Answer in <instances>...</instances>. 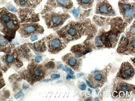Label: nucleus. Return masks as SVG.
<instances>
[{
	"mask_svg": "<svg viewBox=\"0 0 135 101\" xmlns=\"http://www.w3.org/2000/svg\"><path fill=\"white\" fill-rule=\"evenodd\" d=\"M29 45L34 49L37 52H42L46 50V45L45 41L43 39L36 42L33 44H30Z\"/></svg>",
	"mask_w": 135,
	"mask_h": 101,
	"instance_id": "nucleus-8",
	"label": "nucleus"
},
{
	"mask_svg": "<svg viewBox=\"0 0 135 101\" xmlns=\"http://www.w3.org/2000/svg\"><path fill=\"white\" fill-rule=\"evenodd\" d=\"M120 90L124 92H127L130 90V87L126 84H123L120 86Z\"/></svg>",
	"mask_w": 135,
	"mask_h": 101,
	"instance_id": "nucleus-18",
	"label": "nucleus"
},
{
	"mask_svg": "<svg viewBox=\"0 0 135 101\" xmlns=\"http://www.w3.org/2000/svg\"><path fill=\"white\" fill-rule=\"evenodd\" d=\"M14 58L13 56L9 55L6 58V61L8 63H12L14 61Z\"/></svg>",
	"mask_w": 135,
	"mask_h": 101,
	"instance_id": "nucleus-21",
	"label": "nucleus"
},
{
	"mask_svg": "<svg viewBox=\"0 0 135 101\" xmlns=\"http://www.w3.org/2000/svg\"><path fill=\"white\" fill-rule=\"evenodd\" d=\"M7 44V42L5 38L3 36H0V45L1 46H5Z\"/></svg>",
	"mask_w": 135,
	"mask_h": 101,
	"instance_id": "nucleus-17",
	"label": "nucleus"
},
{
	"mask_svg": "<svg viewBox=\"0 0 135 101\" xmlns=\"http://www.w3.org/2000/svg\"><path fill=\"white\" fill-rule=\"evenodd\" d=\"M60 75L59 74H52L51 76V79H52V80H54L56 79H58L60 77Z\"/></svg>",
	"mask_w": 135,
	"mask_h": 101,
	"instance_id": "nucleus-27",
	"label": "nucleus"
},
{
	"mask_svg": "<svg viewBox=\"0 0 135 101\" xmlns=\"http://www.w3.org/2000/svg\"><path fill=\"white\" fill-rule=\"evenodd\" d=\"M130 7V5L129 4H125L123 5V9L124 10V11H125L127 9Z\"/></svg>",
	"mask_w": 135,
	"mask_h": 101,
	"instance_id": "nucleus-33",
	"label": "nucleus"
},
{
	"mask_svg": "<svg viewBox=\"0 0 135 101\" xmlns=\"http://www.w3.org/2000/svg\"><path fill=\"white\" fill-rule=\"evenodd\" d=\"M63 68V65L62 64H60L57 66V69H62V68Z\"/></svg>",
	"mask_w": 135,
	"mask_h": 101,
	"instance_id": "nucleus-37",
	"label": "nucleus"
},
{
	"mask_svg": "<svg viewBox=\"0 0 135 101\" xmlns=\"http://www.w3.org/2000/svg\"><path fill=\"white\" fill-rule=\"evenodd\" d=\"M47 4L52 6H59L69 9L72 7V3L70 0H48Z\"/></svg>",
	"mask_w": 135,
	"mask_h": 101,
	"instance_id": "nucleus-6",
	"label": "nucleus"
},
{
	"mask_svg": "<svg viewBox=\"0 0 135 101\" xmlns=\"http://www.w3.org/2000/svg\"><path fill=\"white\" fill-rule=\"evenodd\" d=\"M124 93L122 92L120 93V97H123V96H124Z\"/></svg>",
	"mask_w": 135,
	"mask_h": 101,
	"instance_id": "nucleus-42",
	"label": "nucleus"
},
{
	"mask_svg": "<svg viewBox=\"0 0 135 101\" xmlns=\"http://www.w3.org/2000/svg\"><path fill=\"white\" fill-rule=\"evenodd\" d=\"M99 10L101 12L104 13H106L109 11V9L108 7L105 5H101L99 8Z\"/></svg>",
	"mask_w": 135,
	"mask_h": 101,
	"instance_id": "nucleus-16",
	"label": "nucleus"
},
{
	"mask_svg": "<svg viewBox=\"0 0 135 101\" xmlns=\"http://www.w3.org/2000/svg\"><path fill=\"white\" fill-rule=\"evenodd\" d=\"M96 92L97 93V94H98V93H99V90H96Z\"/></svg>",
	"mask_w": 135,
	"mask_h": 101,
	"instance_id": "nucleus-43",
	"label": "nucleus"
},
{
	"mask_svg": "<svg viewBox=\"0 0 135 101\" xmlns=\"http://www.w3.org/2000/svg\"><path fill=\"white\" fill-rule=\"evenodd\" d=\"M89 91V92H90L91 93L92 92V91L91 90V89H88Z\"/></svg>",
	"mask_w": 135,
	"mask_h": 101,
	"instance_id": "nucleus-44",
	"label": "nucleus"
},
{
	"mask_svg": "<svg viewBox=\"0 0 135 101\" xmlns=\"http://www.w3.org/2000/svg\"><path fill=\"white\" fill-rule=\"evenodd\" d=\"M84 75V74L82 73H79V74H77V77H81V76H82V75Z\"/></svg>",
	"mask_w": 135,
	"mask_h": 101,
	"instance_id": "nucleus-39",
	"label": "nucleus"
},
{
	"mask_svg": "<svg viewBox=\"0 0 135 101\" xmlns=\"http://www.w3.org/2000/svg\"><path fill=\"white\" fill-rule=\"evenodd\" d=\"M42 56H36V57H35V62L37 63H39L40 62Z\"/></svg>",
	"mask_w": 135,
	"mask_h": 101,
	"instance_id": "nucleus-30",
	"label": "nucleus"
},
{
	"mask_svg": "<svg viewBox=\"0 0 135 101\" xmlns=\"http://www.w3.org/2000/svg\"><path fill=\"white\" fill-rule=\"evenodd\" d=\"M135 40H133L131 43V46L132 47L134 48V47H135Z\"/></svg>",
	"mask_w": 135,
	"mask_h": 101,
	"instance_id": "nucleus-36",
	"label": "nucleus"
},
{
	"mask_svg": "<svg viewBox=\"0 0 135 101\" xmlns=\"http://www.w3.org/2000/svg\"><path fill=\"white\" fill-rule=\"evenodd\" d=\"M38 40V37H37V35L36 34H33L30 37V40L32 42H34L37 40Z\"/></svg>",
	"mask_w": 135,
	"mask_h": 101,
	"instance_id": "nucleus-23",
	"label": "nucleus"
},
{
	"mask_svg": "<svg viewBox=\"0 0 135 101\" xmlns=\"http://www.w3.org/2000/svg\"><path fill=\"white\" fill-rule=\"evenodd\" d=\"M63 70L64 71H65L66 73H70V74H72V75L74 74V72L72 71V69H70V68H69L68 67H65L64 68Z\"/></svg>",
	"mask_w": 135,
	"mask_h": 101,
	"instance_id": "nucleus-20",
	"label": "nucleus"
},
{
	"mask_svg": "<svg viewBox=\"0 0 135 101\" xmlns=\"http://www.w3.org/2000/svg\"><path fill=\"white\" fill-rule=\"evenodd\" d=\"M79 9H75L72 11L73 15L75 18H77L79 17Z\"/></svg>",
	"mask_w": 135,
	"mask_h": 101,
	"instance_id": "nucleus-19",
	"label": "nucleus"
},
{
	"mask_svg": "<svg viewBox=\"0 0 135 101\" xmlns=\"http://www.w3.org/2000/svg\"><path fill=\"white\" fill-rule=\"evenodd\" d=\"M131 34L132 35H135V27L132 28V29H131L130 31Z\"/></svg>",
	"mask_w": 135,
	"mask_h": 101,
	"instance_id": "nucleus-35",
	"label": "nucleus"
},
{
	"mask_svg": "<svg viewBox=\"0 0 135 101\" xmlns=\"http://www.w3.org/2000/svg\"><path fill=\"white\" fill-rule=\"evenodd\" d=\"M75 76L72 74H68L66 76V80H70L71 79H75Z\"/></svg>",
	"mask_w": 135,
	"mask_h": 101,
	"instance_id": "nucleus-28",
	"label": "nucleus"
},
{
	"mask_svg": "<svg viewBox=\"0 0 135 101\" xmlns=\"http://www.w3.org/2000/svg\"><path fill=\"white\" fill-rule=\"evenodd\" d=\"M6 7L9 11L12 12L16 13L18 11V10L16 8L10 3H7L6 4Z\"/></svg>",
	"mask_w": 135,
	"mask_h": 101,
	"instance_id": "nucleus-15",
	"label": "nucleus"
},
{
	"mask_svg": "<svg viewBox=\"0 0 135 101\" xmlns=\"http://www.w3.org/2000/svg\"><path fill=\"white\" fill-rule=\"evenodd\" d=\"M96 44L98 46H101L102 45V40L100 37H98L96 40Z\"/></svg>",
	"mask_w": 135,
	"mask_h": 101,
	"instance_id": "nucleus-25",
	"label": "nucleus"
},
{
	"mask_svg": "<svg viewBox=\"0 0 135 101\" xmlns=\"http://www.w3.org/2000/svg\"><path fill=\"white\" fill-rule=\"evenodd\" d=\"M42 1H43V0H32L33 2L36 5V6L38 5L39 4V3H40Z\"/></svg>",
	"mask_w": 135,
	"mask_h": 101,
	"instance_id": "nucleus-31",
	"label": "nucleus"
},
{
	"mask_svg": "<svg viewBox=\"0 0 135 101\" xmlns=\"http://www.w3.org/2000/svg\"><path fill=\"white\" fill-rule=\"evenodd\" d=\"M90 1L91 0H80V2L82 3L86 4V3H89Z\"/></svg>",
	"mask_w": 135,
	"mask_h": 101,
	"instance_id": "nucleus-34",
	"label": "nucleus"
},
{
	"mask_svg": "<svg viewBox=\"0 0 135 101\" xmlns=\"http://www.w3.org/2000/svg\"><path fill=\"white\" fill-rule=\"evenodd\" d=\"M134 74V69L132 66L129 63L123 64L120 71V75L124 79H129L132 77Z\"/></svg>",
	"mask_w": 135,
	"mask_h": 101,
	"instance_id": "nucleus-4",
	"label": "nucleus"
},
{
	"mask_svg": "<svg viewBox=\"0 0 135 101\" xmlns=\"http://www.w3.org/2000/svg\"><path fill=\"white\" fill-rule=\"evenodd\" d=\"M17 24H18V23H15L14 21L10 20V21L6 23V26L8 29H12L15 28L16 25H17Z\"/></svg>",
	"mask_w": 135,
	"mask_h": 101,
	"instance_id": "nucleus-14",
	"label": "nucleus"
},
{
	"mask_svg": "<svg viewBox=\"0 0 135 101\" xmlns=\"http://www.w3.org/2000/svg\"><path fill=\"white\" fill-rule=\"evenodd\" d=\"M113 96H114V97H116L117 96L118 93H117L116 92H113Z\"/></svg>",
	"mask_w": 135,
	"mask_h": 101,
	"instance_id": "nucleus-40",
	"label": "nucleus"
},
{
	"mask_svg": "<svg viewBox=\"0 0 135 101\" xmlns=\"http://www.w3.org/2000/svg\"><path fill=\"white\" fill-rule=\"evenodd\" d=\"M14 1L17 5L22 8H34L36 6L32 0H14Z\"/></svg>",
	"mask_w": 135,
	"mask_h": 101,
	"instance_id": "nucleus-7",
	"label": "nucleus"
},
{
	"mask_svg": "<svg viewBox=\"0 0 135 101\" xmlns=\"http://www.w3.org/2000/svg\"><path fill=\"white\" fill-rule=\"evenodd\" d=\"M21 15L22 20L24 22L34 21L37 19V17L35 14L33 13V11L31 8L25 7L21 9Z\"/></svg>",
	"mask_w": 135,
	"mask_h": 101,
	"instance_id": "nucleus-5",
	"label": "nucleus"
},
{
	"mask_svg": "<svg viewBox=\"0 0 135 101\" xmlns=\"http://www.w3.org/2000/svg\"><path fill=\"white\" fill-rule=\"evenodd\" d=\"M104 75L102 73H98L93 75V82L96 83H99L102 82L104 80Z\"/></svg>",
	"mask_w": 135,
	"mask_h": 101,
	"instance_id": "nucleus-12",
	"label": "nucleus"
},
{
	"mask_svg": "<svg viewBox=\"0 0 135 101\" xmlns=\"http://www.w3.org/2000/svg\"><path fill=\"white\" fill-rule=\"evenodd\" d=\"M69 16L66 14L51 12L43 16L49 28H54L61 26Z\"/></svg>",
	"mask_w": 135,
	"mask_h": 101,
	"instance_id": "nucleus-1",
	"label": "nucleus"
},
{
	"mask_svg": "<svg viewBox=\"0 0 135 101\" xmlns=\"http://www.w3.org/2000/svg\"><path fill=\"white\" fill-rule=\"evenodd\" d=\"M82 84H81L79 86V88L82 90H85L86 89V85L84 82H82Z\"/></svg>",
	"mask_w": 135,
	"mask_h": 101,
	"instance_id": "nucleus-26",
	"label": "nucleus"
},
{
	"mask_svg": "<svg viewBox=\"0 0 135 101\" xmlns=\"http://www.w3.org/2000/svg\"><path fill=\"white\" fill-rule=\"evenodd\" d=\"M43 31V28L38 23L23 24L19 30L21 36L24 38L28 37L35 34H42Z\"/></svg>",
	"mask_w": 135,
	"mask_h": 101,
	"instance_id": "nucleus-2",
	"label": "nucleus"
},
{
	"mask_svg": "<svg viewBox=\"0 0 135 101\" xmlns=\"http://www.w3.org/2000/svg\"><path fill=\"white\" fill-rule=\"evenodd\" d=\"M50 80L49 79L44 80H43V82H48Z\"/></svg>",
	"mask_w": 135,
	"mask_h": 101,
	"instance_id": "nucleus-41",
	"label": "nucleus"
},
{
	"mask_svg": "<svg viewBox=\"0 0 135 101\" xmlns=\"http://www.w3.org/2000/svg\"><path fill=\"white\" fill-rule=\"evenodd\" d=\"M23 92L22 91H21L16 95L15 98L16 99H18V98H20L21 97L23 96Z\"/></svg>",
	"mask_w": 135,
	"mask_h": 101,
	"instance_id": "nucleus-29",
	"label": "nucleus"
},
{
	"mask_svg": "<svg viewBox=\"0 0 135 101\" xmlns=\"http://www.w3.org/2000/svg\"><path fill=\"white\" fill-rule=\"evenodd\" d=\"M86 83H87V85L89 86L91 88H95L93 87L92 86H91V84H90L89 82L87 80H86Z\"/></svg>",
	"mask_w": 135,
	"mask_h": 101,
	"instance_id": "nucleus-38",
	"label": "nucleus"
},
{
	"mask_svg": "<svg viewBox=\"0 0 135 101\" xmlns=\"http://www.w3.org/2000/svg\"><path fill=\"white\" fill-rule=\"evenodd\" d=\"M55 66V64L53 62L50 61V62L48 63L46 65V67L48 68H53Z\"/></svg>",
	"mask_w": 135,
	"mask_h": 101,
	"instance_id": "nucleus-22",
	"label": "nucleus"
},
{
	"mask_svg": "<svg viewBox=\"0 0 135 101\" xmlns=\"http://www.w3.org/2000/svg\"><path fill=\"white\" fill-rule=\"evenodd\" d=\"M31 73L32 78H34L35 79H38L43 76L42 70L39 68H35L33 70H32Z\"/></svg>",
	"mask_w": 135,
	"mask_h": 101,
	"instance_id": "nucleus-10",
	"label": "nucleus"
},
{
	"mask_svg": "<svg viewBox=\"0 0 135 101\" xmlns=\"http://www.w3.org/2000/svg\"><path fill=\"white\" fill-rule=\"evenodd\" d=\"M48 49L52 52H57L64 48V44L59 38L56 35H50L46 39Z\"/></svg>",
	"mask_w": 135,
	"mask_h": 101,
	"instance_id": "nucleus-3",
	"label": "nucleus"
},
{
	"mask_svg": "<svg viewBox=\"0 0 135 101\" xmlns=\"http://www.w3.org/2000/svg\"><path fill=\"white\" fill-rule=\"evenodd\" d=\"M9 13H3L0 15V21L2 23H6L11 20L10 16Z\"/></svg>",
	"mask_w": 135,
	"mask_h": 101,
	"instance_id": "nucleus-11",
	"label": "nucleus"
},
{
	"mask_svg": "<svg viewBox=\"0 0 135 101\" xmlns=\"http://www.w3.org/2000/svg\"><path fill=\"white\" fill-rule=\"evenodd\" d=\"M29 88V86L27 84L24 83L23 86V90H26Z\"/></svg>",
	"mask_w": 135,
	"mask_h": 101,
	"instance_id": "nucleus-32",
	"label": "nucleus"
},
{
	"mask_svg": "<svg viewBox=\"0 0 135 101\" xmlns=\"http://www.w3.org/2000/svg\"><path fill=\"white\" fill-rule=\"evenodd\" d=\"M66 60V64L69 66L73 68L76 69L77 67H78V63L77 60L73 56H69L67 58Z\"/></svg>",
	"mask_w": 135,
	"mask_h": 101,
	"instance_id": "nucleus-9",
	"label": "nucleus"
},
{
	"mask_svg": "<svg viewBox=\"0 0 135 101\" xmlns=\"http://www.w3.org/2000/svg\"><path fill=\"white\" fill-rule=\"evenodd\" d=\"M124 11H125V15L127 18H131L134 15V10L133 9H130V7Z\"/></svg>",
	"mask_w": 135,
	"mask_h": 101,
	"instance_id": "nucleus-13",
	"label": "nucleus"
},
{
	"mask_svg": "<svg viewBox=\"0 0 135 101\" xmlns=\"http://www.w3.org/2000/svg\"><path fill=\"white\" fill-rule=\"evenodd\" d=\"M116 36L115 35H111L109 37V40L111 42H113L115 40Z\"/></svg>",
	"mask_w": 135,
	"mask_h": 101,
	"instance_id": "nucleus-24",
	"label": "nucleus"
}]
</instances>
